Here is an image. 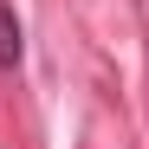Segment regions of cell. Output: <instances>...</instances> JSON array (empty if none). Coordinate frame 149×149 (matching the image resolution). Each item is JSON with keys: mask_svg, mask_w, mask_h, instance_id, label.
Here are the masks:
<instances>
[{"mask_svg": "<svg viewBox=\"0 0 149 149\" xmlns=\"http://www.w3.org/2000/svg\"><path fill=\"white\" fill-rule=\"evenodd\" d=\"M19 58H26V26H19V13L0 0V71H19Z\"/></svg>", "mask_w": 149, "mask_h": 149, "instance_id": "obj_1", "label": "cell"}]
</instances>
